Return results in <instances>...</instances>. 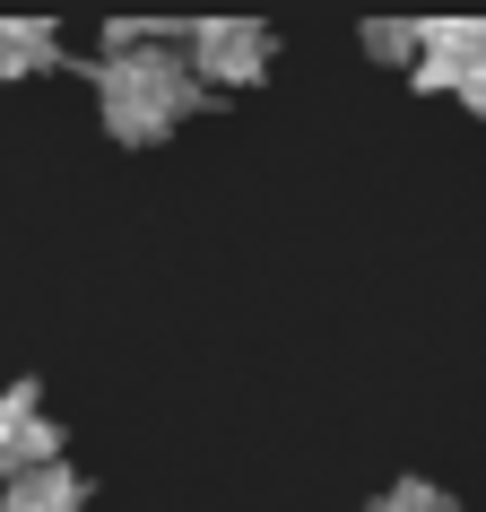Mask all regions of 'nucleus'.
Listing matches in <instances>:
<instances>
[{"label": "nucleus", "mask_w": 486, "mask_h": 512, "mask_svg": "<svg viewBox=\"0 0 486 512\" xmlns=\"http://www.w3.org/2000/svg\"><path fill=\"white\" fill-rule=\"evenodd\" d=\"M61 35L44 18H0V79H35V70H53Z\"/></svg>", "instance_id": "obj_6"}, {"label": "nucleus", "mask_w": 486, "mask_h": 512, "mask_svg": "<svg viewBox=\"0 0 486 512\" xmlns=\"http://www.w3.org/2000/svg\"><path fill=\"white\" fill-rule=\"evenodd\" d=\"M96 105H105V131L113 139H165L200 105V79H191L183 53H165V44H139V53H113L96 61Z\"/></svg>", "instance_id": "obj_1"}, {"label": "nucleus", "mask_w": 486, "mask_h": 512, "mask_svg": "<svg viewBox=\"0 0 486 512\" xmlns=\"http://www.w3.org/2000/svg\"><path fill=\"white\" fill-rule=\"evenodd\" d=\"M417 87L486 113V18H443L417 35Z\"/></svg>", "instance_id": "obj_2"}, {"label": "nucleus", "mask_w": 486, "mask_h": 512, "mask_svg": "<svg viewBox=\"0 0 486 512\" xmlns=\"http://www.w3.org/2000/svg\"><path fill=\"white\" fill-rule=\"evenodd\" d=\"M53 460H61V426L44 417L35 382H9L0 391V486L27 478V469H53Z\"/></svg>", "instance_id": "obj_4"}, {"label": "nucleus", "mask_w": 486, "mask_h": 512, "mask_svg": "<svg viewBox=\"0 0 486 512\" xmlns=\"http://www.w3.org/2000/svg\"><path fill=\"white\" fill-rule=\"evenodd\" d=\"M417 35L426 27H365V44H374V53H417Z\"/></svg>", "instance_id": "obj_8"}, {"label": "nucleus", "mask_w": 486, "mask_h": 512, "mask_svg": "<svg viewBox=\"0 0 486 512\" xmlns=\"http://www.w3.org/2000/svg\"><path fill=\"white\" fill-rule=\"evenodd\" d=\"M0 512H87V478H70V469H27V478L0 486Z\"/></svg>", "instance_id": "obj_5"}, {"label": "nucleus", "mask_w": 486, "mask_h": 512, "mask_svg": "<svg viewBox=\"0 0 486 512\" xmlns=\"http://www.w3.org/2000/svg\"><path fill=\"white\" fill-rule=\"evenodd\" d=\"M374 512H460V504L443 495V486H426V478H400V486H391V495H382Z\"/></svg>", "instance_id": "obj_7"}, {"label": "nucleus", "mask_w": 486, "mask_h": 512, "mask_svg": "<svg viewBox=\"0 0 486 512\" xmlns=\"http://www.w3.org/2000/svg\"><path fill=\"white\" fill-rule=\"evenodd\" d=\"M191 79H217V87L270 79V27H252V18H209V27H191Z\"/></svg>", "instance_id": "obj_3"}]
</instances>
